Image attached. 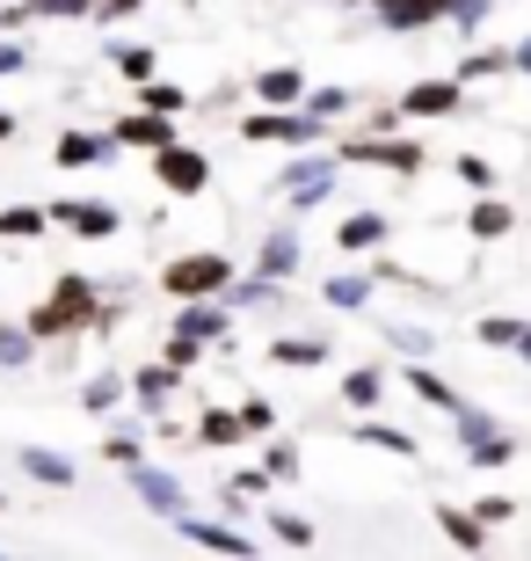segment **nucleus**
Returning <instances> with one entry per match:
<instances>
[{"mask_svg":"<svg viewBox=\"0 0 531 561\" xmlns=\"http://www.w3.org/2000/svg\"><path fill=\"white\" fill-rule=\"evenodd\" d=\"M88 409H95V416H103V409H117V379H95V387H88Z\"/></svg>","mask_w":531,"mask_h":561,"instance_id":"nucleus-32","label":"nucleus"},{"mask_svg":"<svg viewBox=\"0 0 531 561\" xmlns=\"http://www.w3.org/2000/svg\"><path fill=\"white\" fill-rule=\"evenodd\" d=\"M415 394H423L429 401V409H445V416H459V394H451V387H445V379H437V373H423V365H415Z\"/></svg>","mask_w":531,"mask_h":561,"instance_id":"nucleus-15","label":"nucleus"},{"mask_svg":"<svg viewBox=\"0 0 531 561\" xmlns=\"http://www.w3.org/2000/svg\"><path fill=\"white\" fill-rule=\"evenodd\" d=\"M269 357H277V365H321V343H307V335H285V343H269Z\"/></svg>","mask_w":531,"mask_h":561,"instance_id":"nucleus-16","label":"nucleus"},{"mask_svg":"<svg viewBox=\"0 0 531 561\" xmlns=\"http://www.w3.org/2000/svg\"><path fill=\"white\" fill-rule=\"evenodd\" d=\"M153 175H161L175 197H197V190L211 183V168H205V153H189V146H161L153 153Z\"/></svg>","mask_w":531,"mask_h":561,"instance_id":"nucleus-3","label":"nucleus"},{"mask_svg":"<svg viewBox=\"0 0 531 561\" xmlns=\"http://www.w3.org/2000/svg\"><path fill=\"white\" fill-rule=\"evenodd\" d=\"M459 183H473V190H488V183H495V168L481 161V153H459Z\"/></svg>","mask_w":531,"mask_h":561,"instance_id":"nucleus-26","label":"nucleus"},{"mask_svg":"<svg viewBox=\"0 0 531 561\" xmlns=\"http://www.w3.org/2000/svg\"><path fill=\"white\" fill-rule=\"evenodd\" d=\"M22 357H30V343L15 329H0V365H22Z\"/></svg>","mask_w":531,"mask_h":561,"instance_id":"nucleus-33","label":"nucleus"},{"mask_svg":"<svg viewBox=\"0 0 531 561\" xmlns=\"http://www.w3.org/2000/svg\"><path fill=\"white\" fill-rule=\"evenodd\" d=\"M365 445H379V453H393V459H415V437L386 431V423H365Z\"/></svg>","mask_w":531,"mask_h":561,"instance_id":"nucleus-17","label":"nucleus"},{"mask_svg":"<svg viewBox=\"0 0 531 561\" xmlns=\"http://www.w3.org/2000/svg\"><path fill=\"white\" fill-rule=\"evenodd\" d=\"M277 533H285L291 547H313V525H307V518H277Z\"/></svg>","mask_w":531,"mask_h":561,"instance_id":"nucleus-36","label":"nucleus"},{"mask_svg":"<svg viewBox=\"0 0 531 561\" xmlns=\"http://www.w3.org/2000/svg\"><path fill=\"white\" fill-rule=\"evenodd\" d=\"M15 66H22V51H15V44H0V73H15Z\"/></svg>","mask_w":531,"mask_h":561,"instance_id":"nucleus-37","label":"nucleus"},{"mask_svg":"<svg viewBox=\"0 0 531 561\" xmlns=\"http://www.w3.org/2000/svg\"><path fill=\"white\" fill-rule=\"evenodd\" d=\"M183 533H189V540H205V547H219V554H247V540H241V533H226V525H205V518H183Z\"/></svg>","mask_w":531,"mask_h":561,"instance_id":"nucleus-12","label":"nucleus"},{"mask_svg":"<svg viewBox=\"0 0 531 561\" xmlns=\"http://www.w3.org/2000/svg\"><path fill=\"white\" fill-rule=\"evenodd\" d=\"M161 285L175 291V299H211V291L233 285V263H226V255H175L161 271Z\"/></svg>","mask_w":531,"mask_h":561,"instance_id":"nucleus-1","label":"nucleus"},{"mask_svg":"<svg viewBox=\"0 0 531 561\" xmlns=\"http://www.w3.org/2000/svg\"><path fill=\"white\" fill-rule=\"evenodd\" d=\"M51 219L73 227L81 241H109V233H117V205H81V197H73V205H51Z\"/></svg>","mask_w":531,"mask_h":561,"instance_id":"nucleus-5","label":"nucleus"},{"mask_svg":"<svg viewBox=\"0 0 531 561\" xmlns=\"http://www.w3.org/2000/svg\"><path fill=\"white\" fill-rule=\"evenodd\" d=\"M22 467H30V474H37V481H59V489H66V481H73V467H66L59 453H22Z\"/></svg>","mask_w":531,"mask_h":561,"instance_id":"nucleus-20","label":"nucleus"},{"mask_svg":"<svg viewBox=\"0 0 531 561\" xmlns=\"http://www.w3.org/2000/svg\"><path fill=\"white\" fill-rule=\"evenodd\" d=\"M103 153H109V139H88V131H66V139H59L66 168H88V161H103Z\"/></svg>","mask_w":531,"mask_h":561,"instance_id":"nucleus-11","label":"nucleus"},{"mask_svg":"<svg viewBox=\"0 0 531 561\" xmlns=\"http://www.w3.org/2000/svg\"><path fill=\"white\" fill-rule=\"evenodd\" d=\"M481 518H488V525H510L517 503H510V496H488V503H481Z\"/></svg>","mask_w":531,"mask_h":561,"instance_id":"nucleus-34","label":"nucleus"},{"mask_svg":"<svg viewBox=\"0 0 531 561\" xmlns=\"http://www.w3.org/2000/svg\"><path fill=\"white\" fill-rule=\"evenodd\" d=\"M307 117H247V139H307Z\"/></svg>","mask_w":531,"mask_h":561,"instance_id":"nucleus-13","label":"nucleus"},{"mask_svg":"<svg viewBox=\"0 0 531 561\" xmlns=\"http://www.w3.org/2000/svg\"><path fill=\"white\" fill-rule=\"evenodd\" d=\"M117 73H131V81H153V44H124V51H117Z\"/></svg>","mask_w":531,"mask_h":561,"instance_id":"nucleus-21","label":"nucleus"},{"mask_svg":"<svg viewBox=\"0 0 531 561\" xmlns=\"http://www.w3.org/2000/svg\"><path fill=\"white\" fill-rule=\"evenodd\" d=\"M408 117H451V110H466V81H415L401 95Z\"/></svg>","mask_w":531,"mask_h":561,"instance_id":"nucleus-4","label":"nucleus"},{"mask_svg":"<svg viewBox=\"0 0 531 561\" xmlns=\"http://www.w3.org/2000/svg\"><path fill=\"white\" fill-rule=\"evenodd\" d=\"M291 255H299V241H291V233H277V241H269V249H263V271L277 277V271H285V263H291Z\"/></svg>","mask_w":531,"mask_h":561,"instance_id":"nucleus-27","label":"nucleus"},{"mask_svg":"<svg viewBox=\"0 0 531 561\" xmlns=\"http://www.w3.org/2000/svg\"><path fill=\"white\" fill-rule=\"evenodd\" d=\"M241 423H247V416H226V409H205V423H197V431H205V445H226V437H241Z\"/></svg>","mask_w":531,"mask_h":561,"instance_id":"nucleus-22","label":"nucleus"},{"mask_svg":"<svg viewBox=\"0 0 531 561\" xmlns=\"http://www.w3.org/2000/svg\"><path fill=\"white\" fill-rule=\"evenodd\" d=\"M131 387L146 394V409H161V401H168V387H175V373H161V365H153V373H139Z\"/></svg>","mask_w":531,"mask_h":561,"instance_id":"nucleus-23","label":"nucleus"},{"mask_svg":"<svg viewBox=\"0 0 531 561\" xmlns=\"http://www.w3.org/2000/svg\"><path fill=\"white\" fill-rule=\"evenodd\" d=\"M510 59H517V73H531V37H524V44H517Z\"/></svg>","mask_w":531,"mask_h":561,"instance_id":"nucleus-39","label":"nucleus"},{"mask_svg":"<svg viewBox=\"0 0 531 561\" xmlns=\"http://www.w3.org/2000/svg\"><path fill=\"white\" fill-rule=\"evenodd\" d=\"M327 299H335V307H365V277H335Z\"/></svg>","mask_w":531,"mask_h":561,"instance_id":"nucleus-29","label":"nucleus"},{"mask_svg":"<svg viewBox=\"0 0 531 561\" xmlns=\"http://www.w3.org/2000/svg\"><path fill=\"white\" fill-rule=\"evenodd\" d=\"M335 241H343V249H379V241H386V219H379V211H357V219L335 227Z\"/></svg>","mask_w":531,"mask_h":561,"instance_id":"nucleus-9","label":"nucleus"},{"mask_svg":"<svg viewBox=\"0 0 531 561\" xmlns=\"http://www.w3.org/2000/svg\"><path fill=\"white\" fill-rule=\"evenodd\" d=\"M44 219H51V211L15 205V211H0V233H8V241H30V233H44Z\"/></svg>","mask_w":531,"mask_h":561,"instance_id":"nucleus-14","label":"nucleus"},{"mask_svg":"<svg viewBox=\"0 0 531 561\" xmlns=\"http://www.w3.org/2000/svg\"><path fill=\"white\" fill-rule=\"evenodd\" d=\"M226 329V313L219 307H197V313H183V335H197V343H205V335H219Z\"/></svg>","mask_w":531,"mask_h":561,"instance_id":"nucleus-25","label":"nucleus"},{"mask_svg":"<svg viewBox=\"0 0 531 561\" xmlns=\"http://www.w3.org/2000/svg\"><path fill=\"white\" fill-rule=\"evenodd\" d=\"M124 146H175V125H168V110H146V117H124V131H117Z\"/></svg>","mask_w":531,"mask_h":561,"instance_id":"nucleus-6","label":"nucleus"},{"mask_svg":"<svg viewBox=\"0 0 531 561\" xmlns=\"http://www.w3.org/2000/svg\"><path fill=\"white\" fill-rule=\"evenodd\" d=\"M88 0H30V15H81Z\"/></svg>","mask_w":531,"mask_h":561,"instance_id":"nucleus-35","label":"nucleus"},{"mask_svg":"<svg viewBox=\"0 0 531 561\" xmlns=\"http://www.w3.org/2000/svg\"><path fill=\"white\" fill-rule=\"evenodd\" d=\"M466 227L481 233V241H503V233H510L517 219H510V205H495V197H488V205H473V219H466Z\"/></svg>","mask_w":531,"mask_h":561,"instance_id":"nucleus-10","label":"nucleus"},{"mask_svg":"<svg viewBox=\"0 0 531 561\" xmlns=\"http://www.w3.org/2000/svg\"><path fill=\"white\" fill-rule=\"evenodd\" d=\"M437 525H445V540H459V547H488V518H481V511H437Z\"/></svg>","mask_w":531,"mask_h":561,"instance_id":"nucleus-8","label":"nucleus"},{"mask_svg":"<svg viewBox=\"0 0 531 561\" xmlns=\"http://www.w3.org/2000/svg\"><path fill=\"white\" fill-rule=\"evenodd\" d=\"M81 321H95V291H88V277H59V299L30 313V329H37V335L81 329Z\"/></svg>","mask_w":531,"mask_h":561,"instance_id":"nucleus-2","label":"nucleus"},{"mask_svg":"<svg viewBox=\"0 0 531 561\" xmlns=\"http://www.w3.org/2000/svg\"><path fill=\"white\" fill-rule=\"evenodd\" d=\"M343 394H349V409H371V401H379V373H349Z\"/></svg>","mask_w":531,"mask_h":561,"instance_id":"nucleus-24","label":"nucleus"},{"mask_svg":"<svg viewBox=\"0 0 531 561\" xmlns=\"http://www.w3.org/2000/svg\"><path fill=\"white\" fill-rule=\"evenodd\" d=\"M255 88H263V103H291V95H299V73H291V66H269Z\"/></svg>","mask_w":531,"mask_h":561,"instance_id":"nucleus-19","label":"nucleus"},{"mask_svg":"<svg viewBox=\"0 0 531 561\" xmlns=\"http://www.w3.org/2000/svg\"><path fill=\"white\" fill-rule=\"evenodd\" d=\"M8 131H15V117H0V139H8Z\"/></svg>","mask_w":531,"mask_h":561,"instance_id":"nucleus-40","label":"nucleus"},{"mask_svg":"<svg viewBox=\"0 0 531 561\" xmlns=\"http://www.w3.org/2000/svg\"><path fill=\"white\" fill-rule=\"evenodd\" d=\"M263 467H269L277 481H291V474H299V453H291V445H269V459H263Z\"/></svg>","mask_w":531,"mask_h":561,"instance_id":"nucleus-31","label":"nucleus"},{"mask_svg":"<svg viewBox=\"0 0 531 561\" xmlns=\"http://www.w3.org/2000/svg\"><path fill=\"white\" fill-rule=\"evenodd\" d=\"M481 343H488V351H517V343H524V321H503V313H495V321H481Z\"/></svg>","mask_w":531,"mask_h":561,"instance_id":"nucleus-18","label":"nucleus"},{"mask_svg":"<svg viewBox=\"0 0 531 561\" xmlns=\"http://www.w3.org/2000/svg\"><path fill=\"white\" fill-rule=\"evenodd\" d=\"M371 8H393V0H371Z\"/></svg>","mask_w":531,"mask_h":561,"instance_id":"nucleus-42","label":"nucleus"},{"mask_svg":"<svg viewBox=\"0 0 531 561\" xmlns=\"http://www.w3.org/2000/svg\"><path fill=\"white\" fill-rule=\"evenodd\" d=\"M517 351H524V357H531V329H524V343H517Z\"/></svg>","mask_w":531,"mask_h":561,"instance_id":"nucleus-41","label":"nucleus"},{"mask_svg":"<svg viewBox=\"0 0 531 561\" xmlns=\"http://www.w3.org/2000/svg\"><path fill=\"white\" fill-rule=\"evenodd\" d=\"M313 117H335V110H349V88H321V95H307Z\"/></svg>","mask_w":531,"mask_h":561,"instance_id":"nucleus-28","label":"nucleus"},{"mask_svg":"<svg viewBox=\"0 0 531 561\" xmlns=\"http://www.w3.org/2000/svg\"><path fill=\"white\" fill-rule=\"evenodd\" d=\"M131 8H146V0H103V15H131Z\"/></svg>","mask_w":531,"mask_h":561,"instance_id":"nucleus-38","label":"nucleus"},{"mask_svg":"<svg viewBox=\"0 0 531 561\" xmlns=\"http://www.w3.org/2000/svg\"><path fill=\"white\" fill-rule=\"evenodd\" d=\"M146 110H183V88H168V81H146Z\"/></svg>","mask_w":531,"mask_h":561,"instance_id":"nucleus-30","label":"nucleus"},{"mask_svg":"<svg viewBox=\"0 0 531 561\" xmlns=\"http://www.w3.org/2000/svg\"><path fill=\"white\" fill-rule=\"evenodd\" d=\"M357 161H386L393 175H415V168H423V146H415V139H386V146H357Z\"/></svg>","mask_w":531,"mask_h":561,"instance_id":"nucleus-7","label":"nucleus"}]
</instances>
